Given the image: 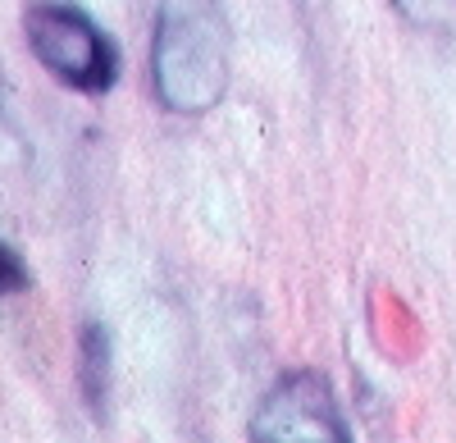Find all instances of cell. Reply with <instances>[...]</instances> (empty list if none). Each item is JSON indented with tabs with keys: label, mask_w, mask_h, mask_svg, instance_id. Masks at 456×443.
<instances>
[{
	"label": "cell",
	"mask_w": 456,
	"mask_h": 443,
	"mask_svg": "<svg viewBox=\"0 0 456 443\" xmlns=\"http://www.w3.org/2000/svg\"><path fill=\"white\" fill-rule=\"evenodd\" d=\"M379 339H384L393 352H402V357H411L415 348H420V324L411 320V311L397 302V298H379Z\"/></svg>",
	"instance_id": "obj_5"
},
{
	"label": "cell",
	"mask_w": 456,
	"mask_h": 443,
	"mask_svg": "<svg viewBox=\"0 0 456 443\" xmlns=\"http://www.w3.org/2000/svg\"><path fill=\"white\" fill-rule=\"evenodd\" d=\"M10 137V124H5V83H0V142Z\"/></svg>",
	"instance_id": "obj_7"
},
{
	"label": "cell",
	"mask_w": 456,
	"mask_h": 443,
	"mask_svg": "<svg viewBox=\"0 0 456 443\" xmlns=\"http://www.w3.org/2000/svg\"><path fill=\"white\" fill-rule=\"evenodd\" d=\"M256 443H347V425L329 393V384L315 371H297L270 389L251 416Z\"/></svg>",
	"instance_id": "obj_3"
},
{
	"label": "cell",
	"mask_w": 456,
	"mask_h": 443,
	"mask_svg": "<svg viewBox=\"0 0 456 443\" xmlns=\"http://www.w3.org/2000/svg\"><path fill=\"white\" fill-rule=\"evenodd\" d=\"M32 283V275H28V261L23 256L0 238V298H10V292H23Z\"/></svg>",
	"instance_id": "obj_6"
},
{
	"label": "cell",
	"mask_w": 456,
	"mask_h": 443,
	"mask_svg": "<svg viewBox=\"0 0 456 443\" xmlns=\"http://www.w3.org/2000/svg\"><path fill=\"white\" fill-rule=\"evenodd\" d=\"M23 37H28V51L42 60V69L73 92L101 96L119 78L114 42L92 23V14H83L69 0H28Z\"/></svg>",
	"instance_id": "obj_2"
},
{
	"label": "cell",
	"mask_w": 456,
	"mask_h": 443,
	"mask_svg": "<svg viewBox=\"0 0 456 443\" xmlns=\"http://www.w3.org/2000/svg\"><path fill=\"white\" fill-rule=\"evenodd\" d=\"M78 384L92 402V412H101L105 389H110V334L101 324H83L78 339Z\"/></svg>",
	"instance_id": "obj_4"
},
{
	"label": "cell",
	"mask_w": 456,
	"mask_h": 443,
	"mask_svg": "<svg viewBox=\"0 0 456 443\" xmlns=\"http://www.w3.org/2000/svg\"><path fill=\"white\" fill-rule=\"evenodd\" d=\"M151 78L169 110L197 115L228 87V23L215 0H160Z\"/></svg>",
	"instance_id": "obj_1"
}]
</instances>
